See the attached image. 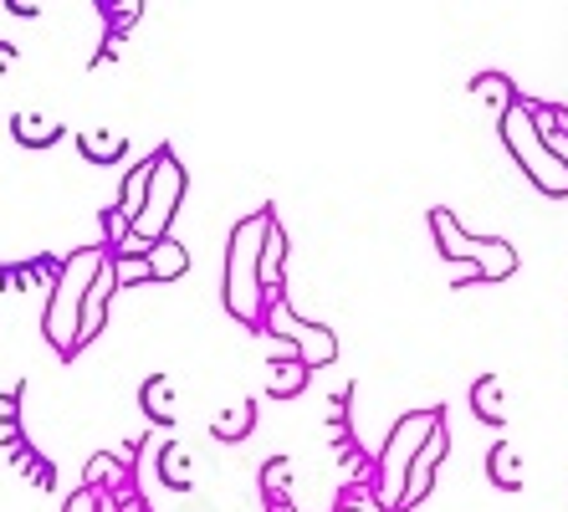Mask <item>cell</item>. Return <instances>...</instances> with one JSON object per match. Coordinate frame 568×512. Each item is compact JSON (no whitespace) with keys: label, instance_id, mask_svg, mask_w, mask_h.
Listing matches in <instances>:
<instances>
[{"label":"cell","instance_id":"6da1fadb","mask_svg":"<svg viewBox=\"0 0 568 512\" xmlns=\"http://www.w3.org/2000/svg\"><path fill=\"white\" fill-rule=\"evenodd\" d=\"M272 205H262L256 215H241L231 225V241H225V308L236 323L246 329H262V313H266V292H262V272H256V257H262V237H266V221H272Z\"/></svg>","mask_w":568,"mask_h":512},{"label":"cell","instance_id":"7a4b0ae2","mask_svg":"<svg viewBox=\"0 0 568 512\" xmlns=\"http://www.w3.org/2000/svg\"><path fill=\"white\" fill-rule=\"evenodd\" d=\"M98 262H103V247H82L57 267L52 298H47V313H41V333H47V343H52L62 359H72L82 349L78 343V318H82V298H88V288H93Z\"/></svg>","mask_w":568,"mask_h":512},{"label":"cell","instance_id":"3957f363","mask_svg":"<svg viewBox=\"0 0 568 512\" xmlns=\"http://www.w3.org/2000/svg\"><path fill=\"white\" fill-rule=\"evenodd\" d=\"M430 231H436V247L446 262H462L471 267L481 282H503V277L517 272V251L507 247L503 237H471V231H462L456 225V215L440 205V211H430Z\"/></svg>","mask_w":568,"mask_h":512},{"label":"cell","instance_id":"277c9868","mask_svg":"<svg viewBox=\"0 0 568 512\" xmlns=\"http://www.w3.org/2000/svg\"><path fill=\"white\" fill-rule=\"evenodd\" d=\"M446 421V410H410L405 421H395V431H389V441L379 446V502L384 512H399V498H405V472H410L415 451L425 446V435L436 431V425Z\"/></svg>","mask_w":568,"mask_h":512},{"label":"cell","instance_id":"5b68a950","mask_svg":"<svg viewBox=\"0 0 568 512\" xmlns=\"http://www.w3.org/2000/svg\"><path fill=\"white\" fill-rule=\"evenodd\" d=\"M497 129H503V144H507V154L523 164V174H528L532 184H538L542 195H554V200H568V170L558 164L548 149H542V139L532 133V123H528V108H523V98H517L513 108H507L503 119H497Z\"/></svg>","mask_w":568,"mask_h":512},{"label":"cell","instance_id":"8992f818","mask_svg":"<svg viewBox=\"0 0 568 512\" xmlns=\"http://www.w3.org/2000/svg\"><path fill=\"white\" fill-rule=\"evenodd\" d=\"M180 200H185V164L164 144V149H154V174H149V195H144L139 221H133V237L144 241V247L164 241L174 225V211H180Z\"/></svg>","mask_w":568,"mask_h":512},{"label":"cell","instance_id":"52a82bcc","mask_svg":"<svg viewBox=\"0 0 568 512\" xmlns=\"http://www.w3.org/2000/svg\"><path fill=\"white\" fill-rule=\"evenodd\" d=\"M262 329L272 333V339L297 343V354H292V359H297V364H303L307 374L338 359V339H333V329H323V323H307V318H297V313H292V302H287V298H266Z\"/></svg>","mask_w":568,"mask_h":512},{"label":"cell","instance_id":"ba28073f","mask_svg":"<svg viewBox=\"0 0 568 512\" xmlns=\"http://www.w3.org/2000/svg\"><path fill=\"white\" fill-rule=\"evenodd\" d=\"M446 451H450V431H446V421H440L436 431L425 435V446L415 451L410 472H405V498H399V512L430 498V482H436V466H440V461H446Z\"/></svg>","mask_w":568,"mask_h":512},{"label":"cell","instance_id":"9c48e42d","mask_svg":"<svg viewBox=\"0 0 568 512\" xmlns=\"http://www.w3.org/2000/svg\"><path fill=\"white\" fill-rule=\"evenodd\" d=\"M119 292V282H113V257L103 251V262H98L93 272V288H88V298H82V318H78V343H93L98 333H103V318H108V298Z\"/></svg>","mask_w":568,"mask_h":512},{"label":"cell","instance_id":"30bf717a","mask_svg":"<svg viewBox=\"0 0 568 512\" xmlns=\"http://www.w3.org/2000/svg\"><path fill=\"white\" fill-rule=\"evenodd\" d=\"M256 272H262V292L266 298H282V277H287V231L272 215L262 237V257H256Z\"/></svg>","mask_w":568,"mask_h":512},{"label":"cell","instance_id":"8fae6325","mask_svg":"<svg viewBox=\"0 0 568 512\" xmlns=\"http://www.w3.org/2000/svg\"><path fill=\"white\" fill-rule=\"evenodd\" d=\"M144 262H149V282H174V277L190 272V251L180 247L174 237H164V241H154V247L144 251Z\"/></svg>","mask_w":568,"mask_h":512},{"label":"cell","instance_id":"7c38bea8","mask_svg":"<svg viewBox=\"0 0 568 512\" xmlns=\"http://www.w3.org/2000/svg\"><path fill=\"white\" fill-rule=\"evenodd\" d=\"M139 410H144L154 425H174V380L170 374H149L139 384Z\"/></svg>","mask_w":568,"mask_h":512},{"label":"cell","instance_id":"4fadbf2b","mask_svg":"<svg viewBox=\"0 0 568 512\" xmlns=\"http://www.w3.org/2000/svg\"><path fill=\"white\" fill-rule=\"evenodd\" d=\"M149 174H154V154L144 159V164H133V174L123 180V190H119V221L133 231V221H139V211H144V195H149Z\"/></svg>","mask_w":568,"mask_h":512},{"label":"cell","instance_id":"5bb4252c","mask_svg":"<svg viewBox=\"0 0 568 512\" xmlns=\"http://www.w3.org/2000/svg\"><path fill=\"white\" fill-rule=\"evenodd\" d=\"M471 410L481 425H503L507 415V394H503V380L497 374H481V380L471 384Z\"/></svg>","mask_w":568,"mask_h":512},{"label":"cell","instance_id":"9a60e30c","mask_svg":"<svg viewBox=\"0 0 568 512\" xmlns=\"http://www.w3.org/2000/svg\"><path fill=\"white\" fill-rule=\"evenodd\" d=\"M471 92L481 98V108H487L491 119H503L507 108L517 103V88H513V78H503V72H481V78L471 82Z\"/></svg>","mask_w":568,"mask_h":512},{"label":"cell","instance_id":"2e32d148","mask_svg":"<svg viewBox=\"0 0 568 512\" xmlns=\"http://www.w3.org/2000/svg\"><path fill=\"white\" fill-rule=\"evenodd\" d=\"M256 421H262V410H256V400H241L236 410H225V415H215L211 435H215V441H246V435L256 431Z\"/></svg>","mask_w":568,"mask_h":512},{"label":"cell","instance_id":"e0dca14e","mask_svg":"<svg viewBox=\"0 0 568 512\" xmlns=\"http://www.w3.org/2000/svg\"><path fill=\"white\" fill-rule=\"evenodd\" d=\"M78 149L82 159H93V164H119L129 154V139L113 129H98V133H78Z\"/></svg>","mask_w":568,"mask_h":512},{"label":"cell","instance_id":"ac0fdd59","mask_svg":"<svg viewBox=\"0 0 568 512\" xmlns=\"http://www.w3.org/2000/svg\"><path fill=\"white\" fill-rule=\"evenodd\" d=\"M11 133H16V139H21L27 149H47V144H57L62 123H57V119H41V113H16V119H11Z\"/></svg>","mask_w":568,"mask_h":512},{"label":"cell","instance_id":"d6986e66","mask_svg":"<svg viewBox=\"0 0 568 512\" xmlns=\"http://www.w3.org/2000/svg\"><path fill=\"white\" fill-rule=\"evenodd\" d=\"M272 380H266V394H277V400H292V394H303L307 384V369L297 364V359H272V369H266Z\"/></svg>","mask_w":568,"mask_h":512},{"label":"cell","instance_id":"ffe728a7","mask_svg":"<svg viewBox=\"0 0 568 512\" xmlns=\"http://www.w3.org/2000/svg\"><path fill=\"white\" fill-rule=\"evenodd\" d=\"M487 476L497 486H507V492H517V486H523V466H517V451L507 446H491V456H487Z\"/></svg>","mask_w":568,"mask_h":512},{"label":"cell","instance_id":"44dd1931","mask_svg":"<svg viewBox=\"0 0 568 512\" xmlns=\"http://www.w3.org/2000/svg\"><path fill=\"white\" fill-rule=\"evenodd\" d=\"M159 472H164V482H170V486H180V492L195 482V472H190V451L180 446V441L159 451Z\"/></svg>","mask_w":568,"mask_h":512},{"label":"cell","instance_id":"7402d4cb","mask_svg":"<svg viewBox=\"0 0 568 512\" xmlns=\"http://www.w3.org/2000/svg\"><path fill=\"white\" fill-rule=\"evenodd\" d=\"M262 486H266V502H287V486H292V461H287V456H272V461H266Z\"/></svg>","mask_w":568,"mask_h":512},{"label":"cell","instance_id":"603a6c76","mask_svg":"<svg viewBox=\"0 0 568 512\" xmlns=\"http://www.w3.org/2000/svg\"><path fill=\"white\" fill-rule=\"evenodd\" d=\"M108 257H113V282H119V288L149 282V262H144V257H123V251H108Z\"/></svg>","mask_w":568,"mask_h":512},{"label":"cell","instance_id":"cb8c5ba5","mask_svg":"<svg viewBox=\"0 0 568 512\" xmlns=\"http://www.w3.org/2000/svg\"><path fill=\"white\" fill-rule=\"evenodd\" d=\"M119 472H123V461H113V456H93V461H88V482H82V486L103 492V482H113Z\"/></svg>","mask_w":568,"mask_h":512},{"label":"cell","instance_id":"d4e9b609","mask_svg":"<svg viewBox=\"0 0 568 512\" xmlns=\"http://www.w3.org/2000/svg\"><path fill=\"white\" fill-rule=\"evenodd\" d=\"M103 11H108V21H113V31H123V27H133V21L144 16V6L133 0V6H103Z\"/></svg>","mask_w":568,"mask_h":512},{"label":"cell","instance_id":"484cf974","mask_svg":"<svg viewBox=\"0 0 568 512\" xmlns=\"http://www.w3.org/2000/svg\"><path fill=\"white\" fill-rule=\"evenodd\" d=\"M98 508H103V492H93V486H82V492L67 498V512H98Z\"/></svg>","mask_w":568,"mask_h":512},{"label":"cell","instance_id":"4316f807","mask_svg":"<svg viewBox=\"0 0 568 512\" xmlns=\"http://www.w3.org/2000/svg\"><path fill=\"white\" fill-rule=\"evenodd\" d=\"M11 11H16V16H37L41 6H37V0H11Z\"/></svg>","mask_w":568,"mask_h":512},{"label":"cell","instance_id":"83f0119b","mask_svg":"<svg viewBox=\"0 0 568 512\" xmlns=\"http://www.w3.org/2000/svg\"><path fill=\"white\" fill-rule=\"evenodd\" d=\"M6 67H16V47H6V41H0V72H6Z\"/></svg>","mask_w":568,"mask_h":512},{"label":"cell","instance_id":"f1b7e54d","mask_svg":"<svg viewBox=\"0 0 568 512\" xmlns=\"http://www.w3.org/2000/svg\"><path fill=\"white\" fill-rule=\"evenodd\" d=\"M266 508H272V512H292V508H287V502H266Z\"/></svg>","mask_w":568,"mask_h":512}]
</instances>
